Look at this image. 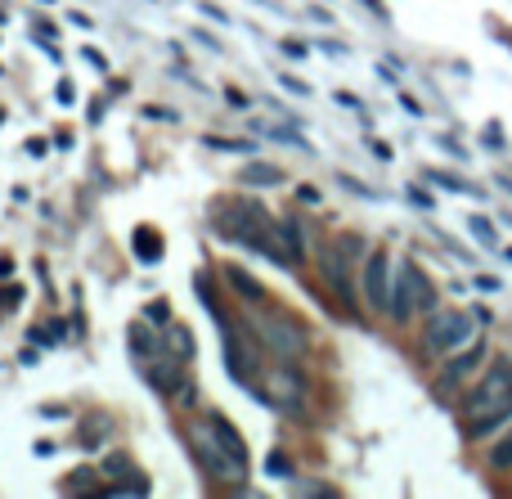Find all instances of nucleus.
Masks as SVG:
<instances>
[{"instance_id": "obj_18", "label": "nucleus", "mask_w": 512, "mask_h": 499, "mask_svg": "<svg viewBox=\"0 0 512 499\" xmlns=\"http://www.w3.org/2000/svg\"><path fill=\"white\" fill-rule=\"evenodd\" d=\"M207 149H225V153H252V144H239V140H221V135H212V140H207Z\"/></svg>"}, {"instance_id": "obj_9", "label": "nucleus", "mask_w": 512, "mask_h": 499, "mask_svg": "<svg viewBox=\"0 0 512 499\" xmlns=\"http://www.w3.org/2000/svg\"><path fill=\"white\" fill-rule=\"evenodd\" d=\"M355 239H337L333 248L324 252V275H328V284H333V293H337V302L346 306V311H355V293H351V279H346V248H351Z\"/></svg>"}, {"instance_id": "obj_16", "label": "nucleus", "mask_w": 512, "mask_h": 499, "mask_svg": "<svg viewBox=\"0 0 512 499\" xmlns=\"http://www.w3.org/2000/svg\"><path fill=\"white\" fill-rule=\"evenodd\" d=\"M468 225H472V234H477V239H481V243H486V248H495V243H499L495 225H490V221H486V216H472V221H468Z\"/></svg>"}, {"instance_id": "obj_10", "label": "nucleus", "mask_w": 512, "mask_h": 499, "mask_svg": "<svg viewBox=\"0 0 512 499\" xmlns=\"http://www.w3.org/2000/svg\"><path fill=\"white\" fill-rule=\"evenodd\" d=\"M274 234H279L283 252H288V266H301L306 261V230H301V221H279Z\"/></svg>"}, {"instance_id": "obj_20", "label": "nucleus", "mask_w": 512, "mask_h": 499, "mask_svg": "<svg viewBox=\"0 0 512 499\" xmlns=\"http://www.w3.org/2000/svg\"><path fill=\"white\" fill-rule=\"evenodd\" d=\"M279 81L292 90V95H310V86H306V81H297V77H279Z\"/></svg>"}, {"instance_id": "obj_14", "label": "nucleus", "mask_w": 512, "mask_h": 499, "mask_svg": "<svg viewBox=\"0 0 512 499\" xmlns=\"http://www.w3.org/2000/svg\"><path fill=\"white\" fill-rule=\"evenodd\" d=\"M427 180H436V185H441V189H454V194H481V189L463 185L459 176H445V171H427Z\"/></svg>"}, {"instance_id": "obj_2", "label": "nucleus", "mask_w": 512, "mask_h": 499, "mask_svg": "<svg viewBox=\"0 0 512 499\" xmlns=\"http://www.w3.org/2000/svg\"><path fill=\"white\" fill-rule=\"evenodd\" d=\"M512 401V360H495V365L486 369V378H481L477 387L468 392V401H463V414L472 419H486V414L504 410Z\"/></svg>"}, {"instance_id": "obj_6", "label": "nucleus", "mask_w": 512, "mask_h": 499, "mask_svg": "<svg viewBox=\"0 0 512 499\" xmlns=\"http://www.w3.org/2000/svg\"><path fill=\"white\" fill-rule=\"evenodd\" d=\"M391 284H396L391 257L382 248L369 252V261H364V302H369L373 311H391Z\"/></svg>"}, {"instance_id": "obj_15", "label": "nucleus", "mask_w": 512, "mask_h": 499, "mask_svg": "<svg viewBox=\"0 0 512 499\" xmlns=\"http://www.w3.org/2000/svg\"><path fill=\"white\" fill-rule=\"evenodd\" d=\"M490 464H495V468H504V473L512 468V432H508L504 441H495V450H490Z\"/></svg>"}, {"instance_id": "obj_7", "label": "nucleus", "mask_w": 512, "mask_h": 499, "mask_svg": "<svg viewBox=\"0 0 512 499\" xmlns=\"http://www.w3.org/2000/svg\"><path fill=\"white\" fill-rule=\"evenodd\" d=\"M486 360V338H472L463 351H454L450 360H445V369H441V378H436V392H454V387L463 383V378L472 374V369Z\"/></svg>"}, {"instance_id": "obj_12", "label": "nucleus", "mask_w": 512, "mask_h": 499, "mask_svg": "<svg viewBox=\"0 0 512 499\" xmlns=\"http://www.w3.org/2000/svg\"><path fill=\"white\" fill-rule=\"evenodd\" d=\"M508 419H512V401L504 405V410L486 414V419H472V423H468V432H472V437H490V432H495V428H504Z\"/></svg>"}, {"instance_id": "obj_17", "label": "nucleus", "mask_w": 512, "mask_h": 499, "mask_svg": "<svg viewBox=\"0 0 512 499\" xmlns=\"http://www.w3.org/2000/svg\"><path fill=\"white\" fill-rule=\"evenodd\" d=\"M230 284H234V288H239V293H248V297H252V302H256V297H261V288H256V284H252V279H248V275H243V270H230Z\"/></svg>"}, {"instance_id": "obj_4", "label": "nucleus", "mask_w": 512, "mask_h": 499, "mask_svg": "<svg viewBox=\"0 0 512 499\" xmlns=\"http://www.w3.org/2000/svg\"><path fill=\"white\" fill-rule=\"evenodd\" d=\"M194 450H198V459H203V468L212 477H221V482H230V486H243V477H248V464H243V459H234L230 450L221 446V441L212 437V428H198L194 432Z\"/></svg>"}, {"instance_id": "obj_3", "label": "nucleus", "mask_w": 512, "mask_h": 499, "mask_svg": "<svg viewBox=\"0 0 512 499\" xmlns=\"http://www.w3.org/2000/svg\"><path fill=\"white\" fill-rule=\"evenodd\" d=\"M472 338H477V320H472L468 311H436L432 320H427L423 347L432 351V356H454V351L468 347Z\"/></svg>"}, {"instance_id": "obj_5", "label": "nucleus", "mask_w": 512, "mask_h": 499, "mask_svg": "<svg viewBox=\"0 0 512 499\" xmlns=\"http://www.w3.org/2000/svg\"><path fill=\"white\" fill-rule=\"evenodd\" d=\"M265 401H270L274 410H283V414L306 410V378H301V369L297 365L270 369V392H265Z\"/></svg>"}, {"instance_id": "obj_22", "label": "nucleus", "mask_w": 512, "mask_h": 499, "mask_svg": "<svg viewBox=\"0 0 512 499\" xmlns=\"http://www.w3.org/2000/svg\"><path fill=\"white\" fill-rule=\"evenodd\" d=\"M364 5H369L373 14H378V18H387V9H382V0H364Z\"/></svg>"}, {"instance_id": "obj_21", "label": "nucleus", "mask_w": 512, "mask_h": 499, "mask_svg": "<svg viewBox=\"0 0 512 499\" xmlns=\"http://www.w3.org/2000/svg\"><path fill=\"white\" fill-rule=\"evenodd\" d=\"M54 95H59V104H72V99H77V90H72V86H59Z\"/></svg>"}, {"instance_id": "obj_23", "label": "nucleus", "mask_w": 512, "mask_h": 499, "mask_svg": "<svg viewBox=\"0 0 512 499\" xmlns=\"http://www.w3.org/2000/svg\"><path fill=\"white\" fill-rule=\"evenodd\" d=\"M508 261H512V248H508Z\"/></svg>"}, {"instance_id": "obj_8", "label": "nucleus", "mask_w": 512, "mask_h": 499, "mask_svg": "<svg viewBox=\"0 0 512 499\" xmlns=\"http://www.w3.org/2000/svg\"><path fill=\"white\" fill-rule=\"evenodd\" d=\"M261 333H265V342H270L283 360H297L301 351H306V333H301L292 320H283V315H265Z\"/></svg>"}, {"instance_id": "obj_11", "label": "nucleus", "mask_w": 512, "mask_h": 499, "mask_svg": "<svg viewBox=\"0 0 512 499\" xmlns=\"http://www.w3.org/2000/svg\"><path fill=\"white\" fill-rule=\"evenodd\" d=\"M135 257H140L144 266H158L162 261V234L149 230V225H140V230H135Z\"/></svg>"}, {"instance_id": "obj_19", "label": "nucleus", "mask_w": 512, "mask_h": 499, "mask_svg": "<svg viewBox=\"0 0 512 499\" xmlns=\"http://www.w3.org/2000/svg\"><path fill=\"white\" fill-rule=\"evenodd\" d=\"M265 468H270V477H288V473H292V468H288V459H283L279 450H274V455L265 459Z\"/></svg>"}, {"instance_id": "obj_1", "label": "nucleus", "mask_w": 512, "mask_h": 499, "mask_svg": "<svg viewBox=\"0 0 512 499\" xmlns=\"http://www.w3.org/2000/svg\"><path fill=\"white\" fill-rule=\"evenodd\" d=\"M432 306H436L432 279H427L414 261H400V266H396V284H391V311L387 315L396 324H405V320H414L418 311H432Z\"/></svg>"}, {"instance_id": "obj_13", "label": "nucleus", "mask_w": 512, "mask_h": 499, "mask_svg": "<svg viewBox=\"0 0 512 499\" xmlns=\"http://www.w3.org/2000/svg\"><path fill=\"white\" fill-rule=\"evenodd\" d=\"M279 180H283L279 167H261V162L243 167V185H279Z\"/></svg>"}]
</instances>
